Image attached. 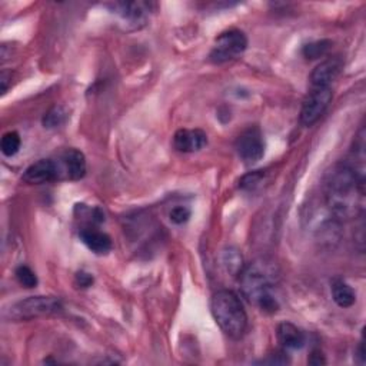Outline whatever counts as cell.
<instances>
[{"instance_id":"6da1fadb","label":"cell","mask_w":366,"mask_h":366,"mask_svg":"<svg viewBox=\"0 0 366 366\" xmlns=\"http://www.w3.org/2000/svg\"><path fill=\"white\" fill-rule=\"evenodd\" d=\"M327 203L332 215L342 220L358 217L365 210V175L348 162L336 165L328 175Z\"/></svg>"},{"instance_id":"7a4b0ae2","label":"cell","mask_w":366,"mask_h":366,"mask_svg":"<svg viewBox=\"0 0 366 366\" xmlns=\"http://www.w3.org/2000/svg\"><path fill=\"white\" fill-rule=\"evenodd\" d=\"M274 277L277 274H274L273 269L265 262H253L244 267L239 274L245 298L266 313H274L279 309V303L272 294Z\"/></svg>"},{"instance_id":"3957f363","label":"cell","mask_w":366,"mask_h":366,"mask_svg":"<svg viewBox=\"0 0 366 366\" xmlns=\"http://www.w3.org/2000/svg\"><path fill=\"white\" fill-rule=\"evenodd\" d=\"M210 310L219 328L232 339H241L248 328V315L241 298L232 291H219L213 295Z\"/></svg>"},{"instance_id":"277c9868","label":"cell","mask_w":366,"mask_h":366,"mask_svg":"<svg viewBox=\"0 0 366 366\" xmlns=\"http://www.w3.org/2000/svg\"><path fill=\"white\" fill-rule=\"evenodd\" d=\"M63 309L62 301L55 296H30L11 305L4 316L15 322L32 320L42 316H51L59 313Z\"/></svg>"},{"instance_id":"5b68a950","label":"cell","mask_w":366,"mask_h":366,"mask_svg":"<svg viewBox=\"0 0 366 366\" xmlns=\"http://www.w3.org/2000/svg\"><path fill=\"white\" fill-rule=\"evenodd\" d=\"M248 48L246 34L238 29H231L220 33L212 48L209 59L212 63L222 65L238 59Z\"/></svg>"},{"instance_id":"8992f818","label":"cell","mask_w":366,"mask_h":366,"mask_svg":"<svg viewBox=\"0 0 366 366\" xmlns=\"http://www.w3.org/2000/svg\"><path fill=\"white\" fill-rule=\"evenodd\" d=\"M332 102V89L331 87H313L306 99L303 101L301 109V123L306 127L315 125L322 116L329 103Z\"/></svg>"},{"instance_id":"52a82bcc","label":"cell","mask_w":366,"mask_h":366,"mask_svg":"<svg viewBox=\"0 0 366 366\" xmlns=\"http://www.w3.org/2000/svg\"><path fill=\"white\" fill-rule=\"evenodd\" d=\"M235 148L236 152L239 155V158L248 163V165H253L256 162H259L263 155H265V141L262 132L258 126H251L248 129H245L235 142Z\"/></svg>"},{"instance_id":"ba28073f","label":"cell","mask_w":366,"mask_h":366,"mask_svg":"<svg viewBox=\"0 0 366 366\" xmlns=\"http://www.w3.org/2000/svg\"><path fill=\"white\" fill-rule=\"evenodd\" d=\"M55 162L59 172V180H79L86 175V159L77 149H66Z\"/></svg>"},{"instance_id":"9c48e42d","label":"cell","mask_w":366,"mask_h":366,"mask_svg":"<svg viewBox=\"0 0 366 366\" xmlns=\"http://www.w3.org/2000/svg\"><path fill=\"white\" fill-rule=\"evenodd\" d=\"M23 180L30 185H42L59 180V172L55 159H40L39 162L30 165L25 173Z\"/></svg>"},{"instance_id":"30bf717a","label":"cell","mask_w":366,"mask_h":366,"mask_svg":"<svg viewBox=\"0 0 366 366\" xmlns=\"http://www.w3.org/2000/svg\"><path fill=\"white\" fill-rule=\"evenodd\" d=\"M208 136L201 129H179L173 136V146L183 153H192L203 149Z\"/></svg>"},{"instance_id":"8fae6325","label":"cell","mask_w":366,"mask_h":366,"mask_svg":"<svg viewBox=\"0 0 366 366\" xmlns=\"http://www.w3.org/2000/svg\"><path fill=\"white\" fill-rule=\"evenodd\" d=\"M343 68V62L341 58H331L317 65L312 75L310 83L313 87H331L329 84L339 76Z\"/></svg>"},{"instance_id":"7c38bea8","label":"cell","mask_w":366,"mask_h":366,"mask_svg":"<svg viewBox=\"0 0 366 366\" xmlns=\"http://www.w3.org/2000/svg\"><path fill=\"white\" fill-rule=\"evenodd\" d=\"M82 242L96 255H106L112 249V239L105 232L94 227H83L80 231Z\"/></svg>"},{"instance_id":"4fadbf2b","label":"cell","mask_w":366,"mask_h":366,"mask_svg":"<svg viewBox=\"0 0 366 366\" xmlns=\"http://www.w3.org/2000/svg\"><path fill=\"white\" fill-rule=\"evenodd\" d=\"M152 5L146 4V2H122V4H115L113 5V11H116V13L130 22V23H142L146 20L148 13L151 12Z\"/></svg>"},{"instance_id":"5bb4252c","label":"cell","mask_w":366,"mask_h":366,"mask_svg":"<svg viewBox=\"0 0 366 366\" xmlns=\"http://www.w3.org/2000/svg\"><path fill=\"white\" fill-rule=\"evenodd\" d=\"M278 341L285 349H301L306 342L305 334L291 322H282L278 327Z\"/></svg>"},{"instance_id":"9a60e30c","label":"cell","mask_w":366,"mask_h":366,"mask_svg":"<svg viewBox=\"0 0 366 366\" xmlns=\"http://www.w3.org/2000/svg\"><path fill=\"white\" fill-rule=\"evenodd\" d=\"M332 296L335 303L339 308H351L356 302V295L353 289L343 281H334L332 284Z\"/></svg>"},{"instance_id":"2e32d148","label":"cell","mask_w":366,"mask_h":366,"mask_svg":"<svg viewBox=\"0 0 366 366\" xmlns=\"http://www.w3.org/2000/svg\"><path fill=\"white\" fill-rule=\"evenodd\" d=\"M222 265L225 266L226 272L236 277V274H241V272L244 270V258L239 251L229 248L222 253Z\"/></svg>"},{"instance_id":"e0dca14e","label":"cell","mask_w":366,"mask_h":366,"mask_svg":"<svg viewBox=\"0 0 366 366\" xmlns=\"http://www.w3.org/2000/svg\"><path fill=\"white\" fill-rule=\"evenodd\" d=\"M68 119V111L65 106H53L43 116V126L48 129H55L62 126Z\"/></svg>"},{"instance_id":"ac0fdd59","label":"cell","mask_w":366,"mask_h":366,"mask_svg":"<svg viewBox=\"0 0 366 366\" xmlns=\"http://www.w3.org/2000/svg\"><path fill=\"white\" fill-rule=\"evenodd\" d=\"M20 136L18 132H8L4 134L2 142H0V149H2V153L8 158L15 156L19 149H20Z\"/></svg>"},{"instance_id":"d6986e66","label":"cell","mask_w":366,"mask_h":366,"mask_svg":"<svg viewBox=\"0 0 366 366\" xmlns=\"http://www.w3.org/2000/svg\"><path fill=\"white\" fill-rule=\"evenodd\" d=\"M331 44H332L331 40H317V42L309 43L303 48V55L308 59H317L328 53V51L331 49Z\"/></svg>"},{"instance_id":"ffe728a7","label":"cell","mask_w":366,"mask_h":366,"mask_svg":"<svg viewBox=\"0 0 366 366\" xmlns=\"http://www.w3.org/2000/svg\"><path fill=\"white\" fill-rule=\"evenodd\" d=\"M15 274H16L18 282H19L22 286L29 288V289H30V288H36V285H37V278H36L34 272H33L30 267L22 265V266H19V267L16 269Z\"/></svg>"},{"instance_id":"44dd1931","label":"cell","mask_w":366,"mask_h":366,"mask_svg":"<svg viewBox=\"0 0 366 366\" xmlns=\"http://www.w3.org/2000/svg\"><path fill=\"white\" fill-rule=\"evenodd\" d=\"M169 217H170V220H172L173 223L182 225V223H185V222L189 220V217H191V210H189L187 206H176V208H173V209L170 210Z\"/></svg>"},{"instance_id":"7402d4cb","label":"cell","mask_w":366,"mask_h":366,"mask_svg":"<svg viewBox=\"0 0 366 366\" xmlns=\"http://www.w3.org/2000/svg\"><path fill=\"white\" fill-rule=\"evenodd\" d=\"M262 176L263 175L259 173V172H252V173L244 176L242 180H241V188H244V189H253L259 183V180L262 179Z\"/></svg>"},{"instance_id":"603a6c76","label":"cell","mask_w":366,"mask_h":366,"mask_svg":"<svg viewBox=\"0 0 366 366\" xmlns=\"http://www.w3.org/2000/svg\"><path fill=\"white\" fill-rule=\"evenodd\" d=\"M76 281H77V284H79L82 288H87V286H90L92 284H94V278H92V274L83 273V272H80V273L76 274Z\"/></svg>"},{"instance_id":"cb8c5ba5","label":"cell","mask_w":366,"mask_h":366,"mask_svg":"<svg viewBox=\"0 0 366 366\" xmlns=\"http://www.w3.org/2000/svg\"><path fill=\"white\" fill-rule=\"evenodd\" d=\"M308 362H309L310 365H316V366H319V365H325V363H327L325 356L322 355V352H319V351H313L312 355L309 356Z\"/></svg>"},{"instance_id":"d4e9b609","label":"cell","mask_w":366,"mask_h":366,"mask_svg":"<svg viewBox=\"0 0 366 366\" xmlns=\"http://www.w3.org/2000/svg\"><path fill=\"white\" fill-rule=\"evenodd\" d=\"M0 82H2V94H5L8 90V76L5 72L2 73V76H0Z\"/></svg>"}]
</instances>
